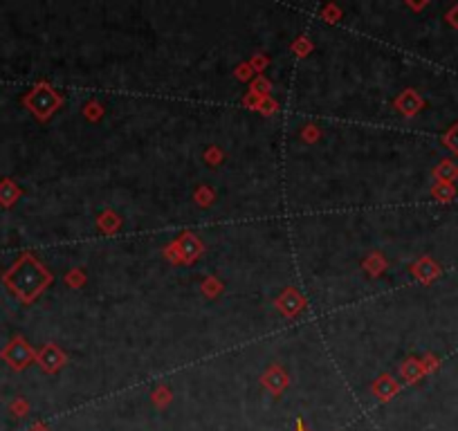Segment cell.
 Here are the masks:
<instances>
[{
    "label": "cell",
    "instance_id": "6da1fadb",
    "mask_svg": "<svg viewBox=\"0 0 458 431\" xmlns=\"http://www.w3.org/2000/svg\"><path fill=\"white\" fill-rule=\"evenodd\" d=\"M7 360H10L14 366H23L27 362V351L25 348H23L21 344H18V339H16V344H12L10 348H7V351L3 353Z\"/></svg>",
    "mask_w": 458,
    "mask_h": 431
},
{
    "label": "cell",
    "instance_id": "7a4b0ae2",
    "mask_svg": "<svg viewBox=\"0 0 458 431\" xmlns=\"http://www.w3.org/2000/svg\"><path fill=\"white\" fill-rule=\"evenodd\" d=\"M14 196H16V193L12 191L10 182H3V184H0V202H3V205H12V202H14Z\"/></svg>",
    "mask_w": 458,
    "mask_h": 431
}]
</instances>
